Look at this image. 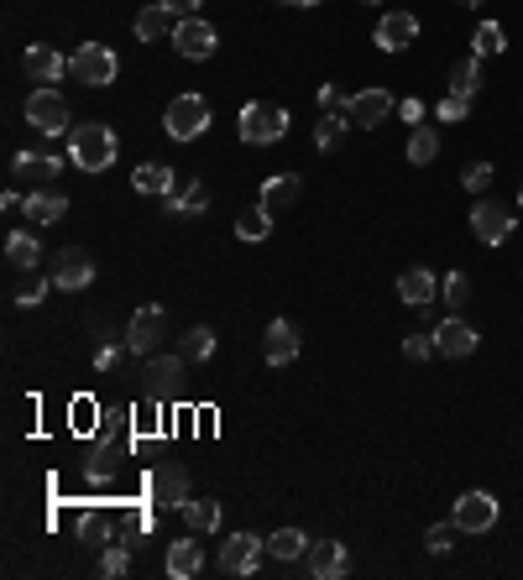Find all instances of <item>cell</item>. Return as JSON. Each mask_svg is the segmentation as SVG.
<instances>
[{
	"label": "cell",
	"instance_id": "1",
	"mask_svg": "<svg viewBox=\"0 0 523 580\" xmlns=\"http://www.w3.org/2000/svg\"><path fill=\"white\" fill-rule=\"evenodd\" d=\"M116 152H121L116 131L100 126V121H84V126L68 131V157H74V168H84V173H105V168H116Z\"/></svg>",
	"mask_w": 523,
	"mask_h": 580
},
{
	"label": "cell",
	"instance_id": "2",
	"mask_svg": "<svg viewBox=\"0 0 523 580\" xmlns=\"http://www.w3.org/2000/svg\"><path fill=\"white\" fill-rule=\"evenodd\" d=\"M236 131H241V142H252V147H272V142L288 136V110L267 105V100H252V105H241Z\"/></svg>",
	"mask_w": 523,
	"mask_h": 580
},
{
	"label": "cell",
	"instance_id": "3",
	"mask_svg": "<svg viewBox=\"0 0 523 580\" xmlns=\"http://www.w3.org/2000/svg\"><path fill=\"white\" fill-rule=\"evenodd\" d=\"M163 126H168L173 142H194V136L210 131V100H204V95H173Z\"/></svg>",
	"mask_w": 523,
	"mask_h": 580
},
{
	"label": "cell",
	"instance_id": "4",
	"mask_svg": "<svg viewBox=\"0 0 523 580\" xmlns=\"http://www.w3.org/2000/svg\"><path fill=\"white\" fill-rule=\"evenodd\" d=\"M68 68H74V79H79V84H89V89L116 84V74H121V63H116V53H110L105 42H84V48H74Z\"/></svg>",
	"mask_w": 523,
	"mask_h": 580
},
{
	"label": "cell",
	"instance_id": "5",
	"mask_svg": "<svg viewBox=\"0 0 523 580\" xmlns=\"http://www.w3.org/2000/svg\"><path fill=\"white\" fill-rule=\"evenodd\" d=\"M27 126H37L42 136H63V131H74L68 126V100L58 95L53 84H42L27 95Z\"/></svg>",
	"mask_w": 523,
	"mask_h": 580
},
{
	"label": "cell",
	"instance_id": "6",
	"mask_svg": "<svg viewBox=\"0 0 523 580\" xmlns=\"http://www.w3.org/2000/svg\"><path fill=\"white\" fill-rule=\"evenodd\" d=\"M147 497H152L157 507H178V513H184V502L194 497L189 466H178V460H163V466L147 476Z\"/></svg>",
	"mask_w": 523,
	"mask_h": 580
},
{
	"label": "cell",
	"instance_id": "7",
	"mask_svg": "<svg viewBox=\"0 0 523 580\" xmlns=\"http://www.w3.org/2000/svg\"><path fill=\"white\" fill-rule=\"evenodd\" d=\"M163 335H168V314H163V309H136L131 324H126V351H136V356H157Z\"/></svg>",
	"mask_w": 523,
	"mask_h": 580
},
{
	"label": "cell",
	"instance_id": "8",
	"mask_svg": "<svg viewBox=\"0 0 523 580\" xmlns=\"http://www.w3.org/2000/svg\"><path fill=\"white\" fill-rule=\"evenodd\" d=\"M267 554V539H257V533H231V539L220 544V570L225 575H252L257 570V560Z\"/></svg>",
	"mask_w": 523,
	"mask_h": 580
},
{
	"label": "cell",
	"instance_id": "9",
	"mask_svg": "<svg viewBox=\"0 0 523 580\" xmlns=\"http://www.w3.org/2000/svg\"><path fill=\"white\" fill-rule=\"evenodd\" d=\"M471 230H476V241H482V246H503L513 236V210H508V204H497V199H482L471 210Z\"/></svg>",
	"mask_w": 523,
	"mask_h": 580
},
{
	"label": "cell",
	"instance_id": "10",
	"mask_svg": "<svg viewBox=\"0 0 523 580\" xmlns=\"http://www.w3.org/2000/svg\"><path fill=\"white\" fill-rule=\"evenodd\" d=\"M184 387V356H147V371H142V392L147 398H173Z\"/></svg>",
	"mask_w": 523,
	"mask_h": 580
},
{
	"label": "cell",
	"instance_id": "11",
	"mask_svg": "<svg viewBox=\"0 0 523 580\" xmlns=\"http://www.w3.org/2000/svg\"><path fill=\"white\" fill-rule=\"evenodd\" d=\"M173 48L184 53V58H210L220 48V32L210 27V21H199V16H178V27H173Z\"/></svg>",
	"mask_w": 523,
	"mask_h": 580
},
{
	"label": "cell",
	"instance_id": "12",
	"mask_svg": "<svg viewBox=\"0 0 523 580\" xmlns=\"http://www.w3.org/2000/svg\"><path fill=\"white\" fill-rule=\"evenodd\" d=\"M497 513H503V502H497L492 492H466L456 502V528L461 533H492Z\"/></svg>",
	"mask_w": 523,
	"mask_h": 580
},
{
	"label": "cell",
	"instance_id": "13",
	"mask_svg": "<svg viewBox=\"0 0 523 580\" xmlns=\"http://www.w3.org/2000/svg\"><path fill=\"white\" fill-rule=\"evenodd\" d=\"M299 324L293 319H272L267 330H262V356L267 366H288V361H299Z\"/></svg>",
	"mask_w": 523,
	"mask_h": 580
},
{
	"label": "cell",
	"instance_id": "14",
	"mask_svg": "<svg viewBox=\"0 0 523 580\" xmlns=\"http://www.w3.org/2000/svg\"><path fill=\"white\" fill-rule=\"evenodd\" d=\"M53 283H58L63 293H79V288L95 283V262H89V251L63 246V251H58V262H53Z\"/></svg>",
	"mask_w": 523,
	"mask_h": 580
},
{
	"label": "cell",
	"instance_id": "15",
	"mask_svg": "<svg viewBox=\"0 0 523 580\" xmlns=\"http://www.w3.org/2000/svg\"><path fill=\"white\" fill-rule=\"evenodd\" d=\"M393 110H398V105H393V95H388V89H361L356 100H346L351 126H367V131H372V126H382Z\"/></svg>",
	"mask_w": 523,
	"mask_h": 580
},
{
	"label": "cell",
	"instance_id": "16",
	"mask_svg": "<svg viewBox=\"0 0 523 580\" xmlns=\"http://www.w3.org/2000/svg\"><path fill=\"white\" fill-rule=\"evenodd\" d=\"M414 37H419V16H408V11H388L377 21V48L382 53H403Z\"/></svg>",
	"mask_w": 523,
	"mask_h": 580
},
{
	"label": "cell",
	"instance_id": "17",
	"mask_svg": "<svg viewBox=\"0 0 523 580\" xmlns=\"http://www.w3.org/2000/svg\"><path fill=\"white\" fill-rule=\"evenodd\" d=\"M304 565H309V575H320V580H335V575H346V570H351V554H346V544H335V539H320V544H309Z\"/></svg>",
	"mask_w": 523,
	"mask_h": 580
},
{
	"label": "cell",
	"instance_id": "18",
	"mask_svg": "<svg viewBox=\"0 0 523 580\" xmlns=\"http://www.w3.org/2000/svg\"><path fill=\"white\" fill-rule=\"evenodd\" d=\"M435 345H440V356L461 361V356H471V351H476V330H471L466 319L450 314V319H440V324H435Z\"/></svg>",
	"mask_w": 523,
	"mask_h": 580
},
{
	"label": "cell",
	"instance_id": "19",
	"mask_svg": "<svg viewBox=\"0 0 523 580\" xmlns=\"http://www.w3.org/2000/svg\"><path fill=\"white\" fill-rule=\"evenodd\" d=\"M398 298L408 309H424L429 298H440V277L429 272V267H408L403 277H398Z\"/></svg>",
	"mask_w": 523,
	"mask_h": 580
},
{
	"label": "cell",
	"instance_id": "20",
	"mask_svg": "<svg viewBox=\"0 0 523 580\" xmlns=\"http://www.w3.org/2000/svg\"><path fill=\"white\" fill-rule=\"evenodd\" d=\"M299 194H304V183L293 178V173H272V178L262 183V210L283 215V210H293V204H299Z\"/></svg>",
	"mask_w": 523,
	"mask_h": 580
},
{
	"label": "cell",
	"instance_id": "21",
	"mask_svg": "<svg viewBox=\"0 0 523 580\" xmlns=\"http://www.w3.org/2000/svg\"><path fill=\"white\" fill-rule=\"evenodd\" d=\"M168 575L173 580H194L199 570H204V549H199V533L194 539H178V544H168Z\"/></svg>",
	"mask_w": 523,
	"mask_h": 580
},
{
	"label": "cell",
	"instance_id": "22",
	"mask_svg": "<svg viewBox=\"0 0 523 580\" xmlns=\"http://www.w3.org/2000/svg\"><path fill=\"white\" fill-rule=\"evenodd\" d=\"M121 460H126V445L95 439V445H89V460H84V476H89V481H110V476L121 471Z\"/></svg>",
	"mask_w": 523,
	"mask_h": 580
},
{
	"label": "cell",
	"instance_id": "23",
	"mask_svg": "<svg viewBox=\"0 0 523 580\" xmlns=\"http://www.w3.org/2000/svg\"><path fill=\"white\" fill-rule=\"evenodd\" d=\"M21 210H27V220H32V225H58V220H63V210H68V199H63L58 189H32Z\"/></svg>",
	"mask_w": 523,
	"mask_h": 580
},
{
	"label": "cell",
	"instance_id": "24",
	"mask_svg": "<svg viewBox=\"0 0 523 580\" xmlns=\"http://www.w3.org/2000/svg\"><path fill=\"white\" fill-rule=\"evenodd\" d=\"M11 173H21V178H32V183H53V178L63 173V162H58L53 152H16V162H11Z\"/></svg>",
	"mask_w": 523,
	"mask_h": 580
},
{
	"label": "cell",
	"instance_id": "25",
	"mask_svg": "<svg viewBox=\"0 0 523 580\" xmlns=\"http://www.w3.org/2000/svg\"><path fill=\"white\" fill-rule=\"evenodd\" d=\"M27 74H32L37 84H58V79L68 74V58L37 42V48H27Z\"/></svg>",
	"mask_w": 523,
	"mask_h": 580
},
{
	"label": "cell",
	"instance_id": "26",
	"mask_svg": "<svg viewBox=\"0 0 523 580\" xmlns=\"http://www.w3.org/2000/svg\"><path fill=\"white\" fill-rule=\"evenodd\" d=\"M267 554H272L278 565L304 560V554H309V533H304V528H278V533H267Z\"/></svg>",
	"mask_w": 523,
	"mask_h": 580
},
{
	"label": "cell",
	"instance_id": "27",
	"mask_svg": "<svg viewBox=\"0 0 523 580\" xmlns=\"http://www.w3.org/2000/svg\"><path fill=\"white\" fill-rule=\"evenodd\" d=\"M131 183H136V194H157V199H168L178 178H173L168 162H142V168L131 173Z\"/></svg>",
	"mask_w": 523,
	"mask_h": 580
},
{
	"label": "cell",
	"instance_id": "28",
	"mask_svg": "<svg viewBox=\"0 0 523 580\" xmlns=\"http://www.w3.org/2000/svg\"><path fill=\"white\" fill-rule=\"evenodd\" d=\"M6 262H11V272H37V262H42V246H37V236H27V230H16V236L6 241Z\"/></svg>",
	"mask_w": 523,
	"mask_h": 580
},
{
	"label": "cell",
	"instance_id": "29",
	"mask_svg": "<svg viewBox=\"0 0 523 580\" xmlns=\"http://www.w3.org/2000/svg\"><path fill=\"white\" fill-rule=\"evenodd\" d=\"M346 126H351L346 110H325L320 126H314V147H320V152H335L340 142H346Z\"/></svg>",
	"mask_w": 523,
	"mask_h": 580
},
{
	"label": "cell",
	"instance_id": "30",
	"mask_svg": "<svg viewBox=\"0 0 523 580\" xmlns=\"http://www.w3.org/2000/svg\"><path fill=\"white\" fill-rule=\"evenodd\" d=\"M136 37H142V42L173 37V11H163V6H157V0H152L147 11H136Z\"/></svg>",
	"mask_w": 523,
	"mask_h": 580
},
{
	"label": "cell",
	"instance_id": "31",
	"mask_svg": "<svg viewBox=\"0 0 523 580\" xmlns=\"http://www.w3.org/2000/svg\"><path fill=\"white\" fill-rule=\"evenodd\" d=\"M184 523H189L194 533H215V528H220V502H215V497H189V502H184Z\"/></svg>",
	"mask_w": 523,
	"mask_h": 580
},
{
	"label": "cell",
	"instance_id": "32",
	"mask_svg": "<svg viewBox=\"0 0 523 580\" xmlns=\"http://www.w3.org/2000/svg\"><path fill=\"white\" fill-rule=\"evenodd\" d=\"M435 157H440V131L435 126L408 131V162H414V168H424V162H435Z\"/></svg>",
	"mask_w": 523,
	"mask_h": 580
},
{
	"label": "cell",
	"instance_id": "33",
	"mask_svg": "<svg viewBox=\"0 0 523 580\" xmlns=\"http://www.w3.org/2000/svg\"><path fill=\"white\" fill-rule=\"evenodd\" d=\"M450 89L476 100V89H482V58L471 53V58H461V63H450Z\"/></svg>",
	"mask_w": 523,
	"mask_h": 580
},
{
	"label": "cell",
	"instance_id": "34",
	"mask_svg": "<svg viewBox=\"0 0 523 580\" xmlns=\"http://www.w3.org/2000/svg\"><path fill=\"white\" fill-rule=\"evenodd\" d=\"M503 48H508V32L497 27V21H482V27L471 32V53H476V58H497Z\"/></svg>",
	"mask_w": 523,
	"mask_h": 580
},
{
	"label": "cell",
	"instance_id": "35",
	"mask_svg": "<svg viewBox=\"0 0 523 580\" xmlns=\"http://www.w3.org/2000/svg\"><path fill=\"white\" fill-rule=\"evenodd\" d=\"M131 434H136V419L131 413H116V408H110L95 429V439H110V445H126V450H131Z\"/></svg>",
	"mask_w": 523,
	"mask_h": 580
},
{
	"label": "cell",
	"instance_id": "36",
	"mask_svg": "<svg viewBox=\"0 0 523 580\" xmlns=\"http://www.w3.org/2000/svg\"><path fill=\"white\" fill-rule=\"evenodd\" d=\"M168 210L173 215H204V210H210V189H204V183H189V189L168 194Z\"/></svg>",
	"mask_w": 523,
	"mask_h": 580
},
{
	"label": "cell",
	"instance_id": "37",
	"mask_svg": "<svg viewBox=\"0 0 523 580\" xmlns=\"http://www.w3.org/2000/svg\"><path fill=\"white\" fill-rule=\"evenodd\" d=\"M74 533H79L84 544H110V518L100 513V507H89V513L74 518Z\"/></svg>",
	"mask_w": 523,
	"mask_h": 580
},
{
	"label": "cell",
	"instance_id": "38",
	"mask_svg": "<svg viewBox=\"0 0 523 580\" xmlns=\"http://www.w3.org/2000/svg\"><path fill=\"white\" fill-rule=\"evenodd\" d=\"M267 230H272V210H262V204L236 215V236L241 241H267Z\"/></svg>",
	"mask_w": 523,
	"mask_h": 580
},
{
	"label": "cell",
	"instance_id": "39",
	"mask_svg": "<svg viewBox=\"0 0 523 580\" xmlns=\"http://www.w3.org/2000/svg\"><path fill=\"white\" fill-rule=\"evenodd\" d=\"M178 356H184V361H210L215 356V330L194 324V330L184 335V345H178Z\"/></svg>",
	"mask_w": 523,
	"mask_h": 580
},
{
	"label": "cell",
	"instance_id": "40",
	"mask_svg": "<svg viewBox=\"0 0 523 580\" xmlns=\"http://www.w3.org/2000/svg\"><path fill=\"white\" fill-rule=\"evenodd\" d=\"M131 419H136V434H163V403L142 398V403L131 408Z\"/></svg>",
	"mask_w": 523,
	"mask_h": 580
},
{
	"label": "cell",
	"instance_id": "41",
	"mask_svg": "<svg viewBox=\"0 0 523 580\" xmlns=\"http://www.w3.org/2000/svg\"><path fill=\"white\" fill-rule=\"evenodd\" d=\"M440 298L450 304V314H456L466 298H471V277L466 272H450V277H440Z\"/></svg>",
	"mask_w": 523,
	"mask_h": 580
},
{
	"label": "cell",
	"instance_id": "42",
	"mask_svg": "<svg viewBox=\"0 0 523 580\" xmlns=\"http://www.w3.org/2000/svg\"><path fill=\"white\" fill-rule=\"evenodd\" d=\"M456 533H461V528H450V523H435V528L424 533V549H429V554H450V549H456Z\"/></svg>",
	"mask_w": 523,
	"mask_h": 580
},
{
	"label": "cell",
	"instance_id": "43",
	"mask_svg": "<svg viewBox=\"0 0 523 580\" xmlns=\"http://www.w3.org/2000/svg\"><path fill=\"white\" fill-rule=\"evenodd\" d=\"M403 356H408V361H429V356H440L435 330H429V335H408V340H403Z\"/></svg>",
	"mask_w": 523,
	"mask_h": 580
},
{
	"label": "cell",
	"instance_id": "44",
	"mask_svg": "<svg viewBox=\"0 0 523 580\" xmlns=\"http://www.w3.org/2000/svg\"><path fill=\"white\" fill-rule=\"evenodd\" d=\"M435 110H440V121H466V110H471V95H456V89H445V100H440Z\"/></svg>",
	"mask_w": 523,
	"mask_h": 580
},
{
	"label": "cell",
	"instance_id": "45",
	"mask_svg": "<svg viewBox=\"0 0 523 580\" xmlns=\"http://www.w3.org/2000/svg\"><path fill=\"white\" fill-rule=\"evenodd\" d=\"M42 293H48V288H42V277L32 272V277H21V283H16V304H42Z\"/></svg>",
	"mask_w": 523,
	"mask_h": 580
},
{
	"label": "cell",
	"instance_id": "46",
	"mask_svg": "<svg viewBox=\"0 0 523 580\" xmlns=\"http://www.w3.org/2000/svg\"><path fill=\"white\" fill-rule=\"evenodd\" d=\"M487 183H492V162H471V168H466V189H471V194H482Z\"/></svg>",
	"mask_w": 523,
	"mask_h": 580
},
{
	"label": "cell",
	"instance_id": "47",
	"mask_svg": "<svg viewBox=\"0 0 523 580\" xmlns=\"http://www.w3.org/2000/svg\"><path fill=\"white\" fill-rule=\"evenodd\" d=\"M100 570H105V575H126V570H131V560H126V549H105V560H100Z\"/></svg>",
	"mask_w": 523,
	"mask_h": 580
},
{
	"label": "cell",
	"instance_id": "48",
	"mask_svg": "<svg viewBox=\"0 0 523 580\" xmlns=\"http://www.w3.org/2000/svg\"><path fill=\"white\" fill-rule=\"evenodd\" d=\"M163 11H173V16H194L199 11V0H157Z\"/></svg>",
	"mask_w": 523,
	"mask_h": 580
},
{
	"label": "cell",
	"instance_id": "49",
	"mask_svg": "<svg viewBox=\"0 0 523 580\" xmlns=\"http://www.w3.org/2000/svg\"><path fill=\"white\" fill-rule=\"evenodd\" d=\"M325 110H346V100H340V95H335V89H330V84L320 89V115H325Z\"/></svg>",
	"mask_w": 523,
	"mask_h": 580
},
{
	"label": "cell",
	"instance_id": "50",
	"mask_svg": "<svg viewBox=\"0 0 523 580\" xmlns=\"http://www.w3.org/2000/svg\"><path fill=\"white\" fill-rule=\"evenodd\" d=\"M398 115H403L408 126H414V121H424V105H419V100H403V105H398Z\"/></svg>",
	"mask_w": 523,
	"mask_h": 580
},
{
	"label": "cell",
	"instance_id": "51",
	"mask_svg": "<svg viewBox=\"0 0 523 580\" xmlns=\"http://www.w3.org/2000/svg\"><path fill=\"white\" fill-rule=\"evenodd\" d=\"M74 413H79L74 424H79V429H89V413H95V403H89V398H79V403H74Z\"/></svg>",
	"mask_w": 523,
	"mask_h": 580
},
{
	"label": "cell",
	"instance_id": "52",
	"mask_svg": "<svg viewBox=\"0 0 523 580\" xmlns=\"http://www.w3.org/2000/svg\"><path fill=\"white\" fill-rule=\"evenodd\" d=\"M288 6H299V11H309V6H320V0H288Z\"/></svg>",
	"mask_w": 523,
	"mask_h": 580
},
{
	"label": "cell",
	"instance_id": "53",
	"mask_svg": "<svg viewBox=\"0 0 523 580\" xmlns=\"http://www.w3.org/2000/svg\"><path fill=\"white\" fill-rule=\"evenodd\" d=\"M456 6H482V0H456Z\"/></svg>",
	"mask_w": 523,
	"mask_h": 580
},
{
	"label": "cell",
	"instance_id": "54",
	"mask_svg": "<svg viewBox=\"0 0 523 580\" xmlns=\"http://www.w3.org/2000/svg\"><path fill=\"white\" fill-rule=\"evenodd\" d=\"M518 210H523V189H518Z\"/></svg>",
	"mask_w": 523,
	"mask_h": 580
},
{
	"label": "cell",
	"instance_id": "55",
	"mask_svg": "<svg viewBox=\"0 0 523 580\" xmlns=\"http://www.w3.org/2000/svg\"><path fill=\"white\" fill-rule=\"evenodd\" d=\"M367 6H377V0H367Z\"/></svg>",
	"mask_w": 523,
	"mask_h": 580
}]
</instances>
